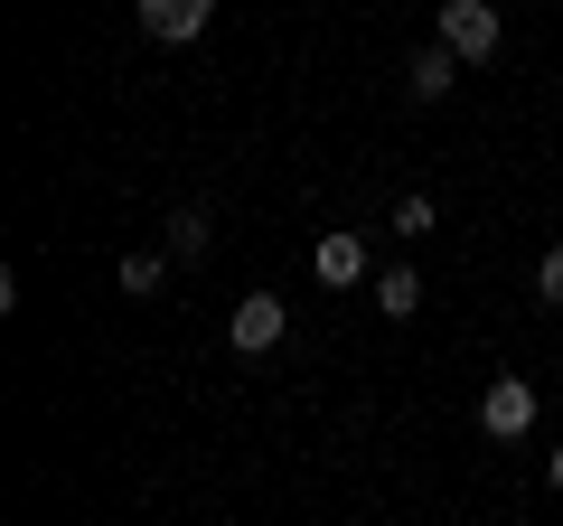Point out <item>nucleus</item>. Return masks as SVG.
<instances>
[{
	"label": "nucleus",
	"mask_w": 563,
	"mask_h": 526,
	"mask_svg": "<svg viewBox=\"0 0 563 526\" xmlns=\"http://www.w3.org/2000/svg\"><path fill=\"white\" fill-rule=\"evenodd\" d=\"M282 329H291L282 292H244V302H235V320H225V339H235L244 358H263V348H282Z\"/></svg>",
	"instance_id": "7ed1b4c3"
},
{
	"label": "nucleus",
	"mask_w": 563,
	"mask_h": 526,
	"mask_svg": "<svg viewBox=\"0 0 563 526\" xmlns=\"http://www.w3.org/2000/svg\"><path fill=\"white\" fill-rule=\"evenodd\" d=\"M113 283L132 292V302H151V292L169 283V254H122V263H113Z\"/></svg>",
	"instance_id": "1a4fd4ad"
},
{
	"label": "nucleus",
	"mask_w": 563,
	"mask_h": 526,
	"mask_svg": "<svg viewBox=\"0 0 563 526\" xmlns=\"http://www.w3.org/2000/svg\"><path fill=\"white\" fill-rule=\"evenodd\" d=\"M207 244H217V226H207V207H179V217H169V244H161V254H169V263H198Z\"/></svg>",
	"instance_id": "6e6552de"
},
{
	"label": "nucleus",
	"mask_w": 563,
	"mask_h": 526,
	"mask_svg": "<svg viewBox=\"0 0 563 526\" xmlns=\"http://www.w3.org/2000/svg\"><path fill=\"white\" fill-rule=\"evenodd\" d=\"M310 273H320L329 292H347V283H376V263H366V235H320V254H310Z\"/></svg>",
	"instance_id": "39448f33"
},
{
	"label": "nucleus",
	"mask_w": 563,
	"mask_h": 526,
	"mask_svg": "<svg viewBox=\"0 0 563 526\" xmlns=\"http://www.w3.org/2000/svg\"><path fill=\"white\" fill-rule=\"evenodd\" d=\"M554 395H563V358H554Z\"/></svg>",
	"instance_id": "ddd939ff"
},
{
	"label": "nucleus",
	"mask_w": 563,
	"mask_h": 526,
	"mask_svg": "<svg viewBox=\"0 0 563 526\" xmlns=\"http://www.w3.org/2000/svg\"><path fill=\"white\" fill-rule=\"evenodd\" d=\"M395 235H432V198H404L395 207Z\"/></svg>",
	"instance_id": "9b49d317"
},
{
	"label": "nucleus",
	"mask_w": 563,
	"mask_h": 526,
	"mask_svg": "<svg viewBox=\"0 0 563 526\" xmlns=\"http://www.w3.org/2000/svg\"><path fill=\"white\" fill-rule=\"evenodd\" d=\"M451 85H461V57H451L442 39H432V47H422L413 66H404V95H413V103H442Z\"/></svg>",
	"instance_id": "423d86ee"
},
{
	"label": "nucleus",
	"mask_w": 563,
	"mask_h": 526,
	"mask_svg": "<svg viewBox=\"0 0 563 526\" xmlns=\"http://www.w3.org/2000/svg\"><path fill=\"white\" fill-rule=\"evenodd\" d=\"M498 39H507L498 0H442V47L461 66H488V57H498Z\"/></svg>",
	"instance_id": "f257e3e1"
},
{
	"label": "nucleus",
	"mask_w": 563,
	"mask_h": 526,
	"mask_svg": "<svg viewBox=\"0 0 563 526\" xmlns=\"http://www.w3.org/2000/svg\"><path fill=\"white\" fill-rule=\"evenodd\" d=\"M536 302L563 310V244H544V263H536Z\"/></svg>",
	"instance_id": "9d476101"
},
{
	"label": "nucleus",
	"mask_w": 563,
	"mask_h": 526,
	"mask_svg": "<svg viewBox=\"0 0 563 526\" xmlns=\"http://www.w3.org/2000/svg\"><path fill=\"white\" fill-rule=\"evenodd\" d=\"M479 432H488V442H526V432H536V385H526V376H498V385L479 395Z\"/></svg>",
	"instance_id": "f03ea898"
},
{
	"label": "nucleus",
	"mask_w": 563,
	"mask_h": 526,
	"mask_svg": "<svg viewBox=\"0 0 563 526\" xmlns=\"http://www.w3.org/2000/svg\"><path fill=\"white\" fill-rule=\"evenodd\" d=\"M544 480H554V489H563V442H554V461H544Z\"/></svg>",
	"instance_id": "f8f14e48"
},
{
	"label": "nucleus",
	"mask_w": 563,
	"mask_h": 526,
	"mask_svg": "<svg viewBox=\"0 0 563 526\" xmlns=\"http://www.w3.org/2000/svg\"><path fill=\"white\" fill-rule=\"evenodd\" d=\"M366 292H376V310H385V320H413V310H422V273H413V263H385V273H376Z\"/></svg>",
	"instance_id": "0eeeda50"
},
{
	"label": "nucleus",
	"mask_w": 563,
	"mask_h": 526,
	"mask_svg": "<svg viewBox=\"0 0 563 526\" xmlns=\"http://www.w3.org/2000/svg\"><path fill=\"white\" fill-rule=\"evenodd\" d=\"M132 20L151 29L161 47H188V39H207V20H217V0H132Z\"/></svg>",
	"instance_id": "20e7f679"
}]
</instances>
